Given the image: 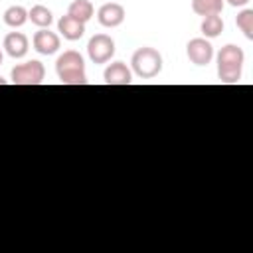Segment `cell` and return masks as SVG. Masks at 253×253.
I'll return each mask as SVG.
<instances>
[{"label": "cell", "instance_id": "obj_1", "mask_svg": "<svg viewBox=\"0 0 253 253\" xmlns=\"http://www.w3.org/2000/svg\"><path fill=\"white\" fill-rule=\"evenodd\" d=\"M55 73L63 85H85L87 83L83 55L75 49H67L57 57Z\"/></svg>", "mask_w": 253, "mask_h": 253}, {"label": "cell", "instance_id": "obj_2", "mask_svg": "<svg viewBox=\"0 0 253 253\" xmlns=\"http://www.w3.org/2000/svg\"><path fill=\"white\" fill-rule=\"evenodd\" d=\"M245 53L239 45L227 43L217 53V77L221 83H237L241 79Z\"/></svg>", "mask_w": 253, "mask_h": 253}, {"label": "cell", "instance_id": "obj_3", "mask_svg": "<svg viewBox=\"0 0 253 253\" xmlns=\"http://www.w3.org/2000/svg\"><path fill=\"white\" fill-rule=\"evenodd\" d=\"M132 71L142 79H152L162 71V55L154 47H138L130 57Z\"/></svg>", "mask_w": 253, "mask_h": 253}, {"label": "cell", "instance_id": "obj_4", "mask_svg": "<svg viewBox=\"0 0 253 253\" xmlns=\"http://www.w3.org/2000/svg\"><path fill=\"white\" fill-rule=\"evenodd\" d=\"M43 77H45V67L38 59L18 63L12 69V83L14 85H42Z\"/></svg>", "mask_w": 253, "mask_h": 253}, {"label": "cell", "instance_id": "obj_5", "mask_svg": "<svg viewBox=\"0 0 253 253\" xmlns=\"http://www.w3.org/2000/svg\"><path fill=\"white\" fill-rule=\"evenodd\" d=\"M87 55L93 63H107L115 55V40L107 34H95L87 43Z\"/></svg>", "mask_w": 253, "mask_h": 253}, {"label": "cell", "instance_id": "obj_6", "mask_svg": "<svg viewBox=\"0 0 253 253\" xmlns=\"http://www.w3.org/2000/svg\"><path fill=\"white\" fill-rule=\"evenodd\" d=\"M186 53H188V59L194 63V65H208L213 57V45L206 40V38H194L188 42L186 45Z\"/></svg>", "mask_w": 253, "mask_h": 253}, {"label": "cell", "instance_id": "obj_7", "mask_svg": "<svg viewBox=\"0 0 253 253\" xmlns=\"http://www.w3.org/2000/svg\"><path fill=\"white\" fill-rule=\"evenodd\" d=\"M97 20L103 28H117L125 22V8L117 2H107L99 8Z\"/></svg>", "mask_w": 253, "mask_h": 253}, {"label": "cell", "instance_id": "obj_8", "mask_svg": "<svg viewBox=\"0 0 253 253\" xmlns=\"http://www.w3.org/2000/svg\"><path fill=\"white\" fill-rule=\"evenodd\" d=\"M34 49L42 55H51L59 49V36L55 32H49L47 28H40V32L34 34Z\"/></svg>", "mask_w": 253, "mask_h": 253}, {"label": "cell", "instance_id": "obj_9", "mask_svg": "<svg viewBox=\"0 0 253 253\" xmlns=\"http://www.w3.org/2000/svg\"><path fill=\"white\" fill-rule=\"evenodd\" d=\"M103 79L107 85H130L132 83V73L126 67V63L123 61H115L111 65H107Z\"/></svg>", "mask_w": 253, "mask_h": 253}, {"label": "cell", "instance_id": "obj_10", "mask_svg": "<svg viewBox=\"0 0 253 253\" xmlns=\"http://www.w3.org/2000/svg\"><path fill=\"white\" fill-rule=\"evenodd\" d=\"M4 49H6V53H8L10 57L20 59V57H24V55L28 53L30 42H28V38H26L22 32H10V34L4 38Z\"/></svg>", "mask_w": 253, "mask_h": 253}, {"label": "cell", "instance_id": "obj_11", "mask_svg": "<svg viewBox=\"0 0 253 253\" xmlns=\"http://www.w3.org/2000/svg\"><path fill=\"white\" fill-rule=\"evenodd\" d=\"M57 32H59L65 40L75 42V40H81V38H83V34H85V24L79 22V20H75V18H71L69 14H65V16H61V18L57 20Z\"/></svg>", "mask_w": 253, "mask_h": 253}, {"label": "cell", "instance_id": "obj_12", "mask_svg": "<svg viewBox=\"0 0 253 253\" xmlns=\"http://www.w3.org/2000/svg\"><path fill=\"white\" fill-rule=\"evenodd\" d=\"M67 14L71 18H75V20H79V22L85 24V22H89L93 18L95 8H93V4L89 0H73L69 4V8H67Z\"/></svg>", "mask_w": 253, "mask_h": 253}, {"label": "cell", "instance_id": "obj_13", "mask_svg": "<svg viewBox=\"0 0 253 253\" xmlns=\"http://www.w3.org/2000/svg\"><path fill=\"white\" fill-rule=\"evenodd\" d=\"M28 20L38 28H49L51 22H53V14H51L49 8H45L42 4H36L28 10Z\"/></svg>", "mask_w": 253, "mask_h": 253}, {"label": "cell", "instance_id": "obj_14", "mask_svg": "<svg viewBox=\"0 0 253 253\" xmlns=\"http://www.w3.org/2000/svg\"><path fill=\"white\" fill-rule=\"evenodd\" d=\"M4 24L6 26H10V28H20V26H24L26 22H28V10L24 8V6H10V8H6L4 10Z\"/></svg>", "mask_w": 253, "mask_h": 253}, {"label": "cell", "instance_id": "obj_15", "mask_svg": "<svg viewBox=\"0 0 253 253\" xmlns=\"http://www.w3.org/2000/svg\"><path fill=\"white\" fill-rule=\"evenodd\" d=\"M221 32H223V20H221L219 14L204 16V20H202V34L206 38H210V40L217 38V36H221Z\"/></svg>", "mask_w": 253, "mask_h": 253}, {"label": "cell", "instance_id": "obj_16", "mask_svg": "<svg viewBox=\"0 0 253 253\" xmlns=\"http://www.w3.org/2000/svg\"><path fill=\"white\" fill-rule=\"evenodd\" d=\"M192 10L198 16H211L223 10V0H192Z\"/></svg>", "mask_w": 253, "mask_h": 253}, {"label": "cell", "instance_id": "obj_17", "mask_svg": "<svg viewBox=\"0 0 253 253\" xmlns=\"http://www.w3.org/2000/svg\"><path fill=\"white\" fill-rule=\"evenodd\" d=\"M235 24H237V28L243 32V36L247 40H253V10L251 8L241 10L237 14V18H235Z\"/></svg>", "mask_w": 253, "mask_h": 253}, {"label": "cell", "instance_id": "obj_18", "mask_svg": "<svg viewBox=\"0 0 253 253\" xmlns=\"http://www.w3.org/2000/svg\"><path fill=\"white\" fill-rule=\"evenodd\" d=\"M227 4H229V6H233V8H241V6L249 4V0H227Z\"/></svg>", "mask_w": 253, "mask_h": 253}, {"label": "cell", "instance_id": "obj_19", "mask_svg": "<svg viewBox=\"0 0 253 253\" xmlns=\"http://www.w3.org/2000/svg\"><path fill=\"white\" fill-rule=\"evenodd\" d=\"M0 85H6V79H2V77H0Z\"/></svg>", "mask_w": 253, "mask_h": 253}, {"label": "cell", "instance_id": "obj_20", "mask_svg": "<svg viewBox=\"0 0 253 253\" xmlns=\"http://www.w3.org/2000/svg\"><path fill=\"white\" fill-rule=\"evenodd\" d=\"M2 59H4V55H2V51H0V65H2Z\"/></svg>", "mask_w": 253, "mask_h": 253}]
</instances>
